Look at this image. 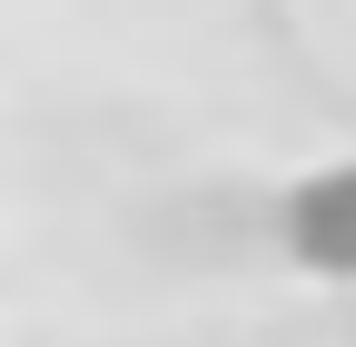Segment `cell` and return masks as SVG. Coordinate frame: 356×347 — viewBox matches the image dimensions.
Returning a JSON list of instances; mask_svg holds the SVG:
<instances>
[{"label":"cell","mask_w":356,"mask_h":347,"mask_svg":"<svg viewBox=\"0 0 356 347\" xmlns=\"http://www.w3.org/2000/svg\"><path fill=\"white\" fill-rule=\"evenodd\" d=\"M287 238H297L307 268L356 278V169H327V179H307L287 199Z\"/></svg>","instance_id":"obj_1"}]
</instances>
